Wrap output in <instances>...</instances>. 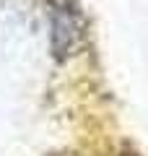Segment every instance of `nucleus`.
<instances>
[{
    "instance_id": "1",
    "label": "nucleus",
    "mask_w": 148,
    "mask_h": 156,
    "mask_svg": "<svg viewBox=\"0 0 148 156\" xmlns=\"http://www.w3.org/2000/svg\"><path fill=\"white\" fill-rule=\"evenodd\" d=\"M83 37V21L76 5L70 3H57L49 13V44L57 60L68 57Z\"/></svg>"
}]
</instances>
